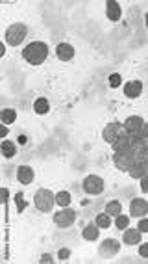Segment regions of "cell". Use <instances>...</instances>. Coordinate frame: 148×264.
<instances>
[{"mask_svg":"<svg viewBox=\"0 0 148 264\" xmlns=\"http://www.w3.org/2000/svg\"><path fill=\"white\" fill-rule=\"evenodd\" d=\"M106 17L109 19L111 23H119L122 17V8L119 2H115V0H107L106 2Z\"/></svg>","mask_w":148,"mask_h":264,"instance_id":"obj_14","label":"cell"},{"mask_svg":"<svg viewBox=\"0 0 148 264\" xmlns=\"http://www.w3.org/2000/svg\"><path fill=\"white\" fill-rule=\"evenodd\" d=\"M82 188H84V192H85L87 195L96 197V195L104 194L106 183H104V179H102V177L87 175V177H84V181H82Z\"/></svg>","mask_w":148,"mask_h":264,"instance_id":"obj_5","label":"cell"},{"mask_svg":"<svg viewBox=\"0 0 148 264\" xmlns=\"http://www.w3.org/2000/svg\"><path fill=\"white\" fill-rule=\"evenodd\" d=\"M15 207H17V214H22L24 209L28 207V203L24 201V194H22V192H17V194H15Z\"/></svg>","mask_w":148,"mask_h":264,"instance_id":"obj_25","label":"cell"},{"mask_svg":"<svg viewBox=\"0 0 148 264\" xmlns=\"http://www.w3.org/2000/svg\"><path fill=\"white\" fill-rule=\"evenodd\" d=\"M82 237H84V240H87V242H95L100 237V227L96 225L95 221H89L87 225L84 227V231H82Z\"/></svg>","mask_w":148,"mask_h":264,"instance_id":"obj_16","label":"cell"},{"mask_svg":"<svg viewBox=\"0 0 148 264\" xmlns=\"http://www.w3.org/2000/svg\"><path fill=\"white\" fill-rule=\"evenodd\" d=\"M34 112L37 115H46L50 112V103L46 97H37L34 101Z\"/></svg>","mask_w":148,"mask_h":264,"instance_id":"obj_18","label":"cell"},{"mask_svg":"<svg viewBox=\"0 0 148 264\" xmlns=\"http://www.w3.org/2000/svg\"><path fill=\"white\" fill-rule=\"evenodd\" d=\"M145 26H147V30H148V11L145 13Z\"/></svg>","mask_w":148,"mask_h":264,"instance_id":"obj_33","label":"cell"},{"mask_svg":"<svg viewBox=\"0 0 148 264\" xmlns=\"http://www.w3.org/2000/svg\"><path fill=\"white\" fill-rule=\"evenodd\" d=\"M141 240H143V233L137 227L135 229L128 227L122 233V244H126V246H137V244H141Z\"/></svg>","mask_w":148,"mask_h":264,"instance_id":"obj_13","label":"cell"},{"mask_svg":"<svg viewBox=\"0 0 148 264\" xmlns=\"http://www.w3.org/2000/svg\"><path fill=\"white\" fill-rule=\"evenodd\" d=\"M106 212L111 216V218H117L119 214H122V203L119 199H111V201L106 205Z\"/></svg>","mask_w":148,"mask_h":264,"instance_id":"obj_23","label":"cell"},{"mask_svg":"<svg viewBox=\"0 0 148 264\" xmlns=\"http://www.w3.org/2000/svg\"><path fill=\"white\" fill-rule=\"evenodd\" d=\"M69 257H70V249H69V247H61L60 251H58V259H60V261H67Z\"/></svg>","mask_w":148,"mask_h":264,"instance_id":"obj_28","label":"cell"},{"mask_svg":"<svg viewBox=\"0 0 148 264\" xmlns=\"http://www.w3.org/2000/svg\"><path fill=\"white\" fill-rule=\"evenodd\" d=\"M131 145V136L128 134V132H124L119 140L115 141L113 145H111V149H113V153H119V151H124V149H128Z\"/></svg>","mask_w":148,"mask_h":264,"instance_id":"obj_19","label":"cell"},{"mask_svg":"<svg viewBox=\"0 0 148 264\" xmlns=\"http://www.w3.org/2000/svg\"><path fill=\"white\" fill-rule=\"evenodd\" d=\"M148 214V201L143 197H133L130 201V216L131 218H143Z\"/></svg>","mask_w":148,"mask_h":264,"instance_id":"obj_9","label":"cell"},{"mask_svg":"<svg viewBox=\"0 0 148 264\" xmlns=\"http://www.w3.org/2000/svg\"><path fill=\"white\" fill-rule=\"evenodd\" d=\"M124 131L128 132L130 136H137V132L141 131V127L145 125V119L141 117V115H130V117H126V121H124Z\"/></svg>","mask_w":148,"mask_h":264,"instance_id":"obj_11","label":"cell"},{"mask_svg":"<svg viewBox=\"0 0 148 264\" xmlns=\"http://www.w3.org/2000/svg\"><path fill=\"white\" fill-rule=\"evenodd\" d=\"M113 164L119 171H130V167L135 164V151L133 147H128L124 151H119V153H113Z\"/></svg>","mask_w":148,"mask_h":264,"instance_id":"obj_4","label":"cell"},{"mask_svg":"<svg viewBox=\"0 0 148 264\" xmlns=\"http://www.w3.org/2000/svg\"><path fill=\"white\" fill-rule=\"evenodd\" d=\"M39 263H54L52 255H48V253H44V255L39 257Z\"/></svg>","mask_w":148,"mask_h":264,"instance_id":"obj_31","label":"cell"},{"mask_svg":"<svg viewBox=\"0 0 148 264\" xmlns=\"http://www.w3.org/2000/svg\"><path fill=\"white\" fill-rule=\"evenodd\" d=\"M34 205L39 212H52V209L56 207V194L48 188H39L34 195Z\"/></svg>","mask_w":148,"mask_h":264,"instance_id":"obj_2","label":"cell"},{"mask_svg":"<svg viewBox=\"0 0 148 264\" xmlns=\"http://www.w3.org/2000/svg\"><path fill=\"white\" fill-rule=\"evenodd\" d=\"M119 251H121V242L117 238H106L104 242L100 244V247H98V253L102 257H106V259L115 257Z\"/></svg>","mask_w":148,"mask_h":264,"instance_id":"obj_8","label":"cell"},{"mask_svg":"<svg viewBox=\"0 0 148 264\" xmlns=\"http://www.w3.org/2000/svg\"><path fill=\"white\" fill-rule=\"evenodd\" d=\"M76 218H78L76 211L70 209V207H65V209H60V211L54 214L52 221L60 229H67V227H72L76 223Z\"/></svg>","mask_w":148,"mask_h":264,"instance_id":"obj_6","label":"cell"},{"mask_svg":"<svg viewBox=\"0 0 148 264\" xmlns=\"http://www.w3.org/2000/svg\"><path fill=\"white\" fill-rule=\"evenodd\" d=\"M56 56H58L60 62H70V60L76 56V51H74V47L70 43H58V47H56Z\"/></svg>","mask_w":148,"mask_h":264,"instance_id":"obj_12","label":"cell"},{"mask_svg":"<svg viewBox=\"0 0 148 264\" xmlns=\"http://www.w3.org/2000/svg\"><path fill=\"white\" fill-rule=\"evenodd\" d=\"M70 201H72V195L70 192L67 190H60V192H56V205L61 207V209H65V207H69Z\"/></svg>","mask_w":148,"mask_h":264,"instance_id":"obj_22","label":"cell"},{"mask_svg":"<svg viewBox=\"0 0 148 264\" xmlns=\"http://www.w3.org/2000/svg\"><path fill=\"white\" fill-rule=\"evenodd\" d=\"M139 257L148 259V244H141L139 246Z\"/></svg>","mask_w":148,"mask_h":264,"instance_id":"obj_30","label":"cell"},{"mask_svg":"<svg viewBox=\"0 0 148 264\" xmlns=\"http://www.w3.org/2000/svg\"><path fill=\"white\" fill-rule=\"evenodd\" d=\"M2 195H4V205L8 203V199H9V190L8 188H2Z\"/></svg>","mask_w":148,"mask_h":264,"instance_id":"obj_32","label":"cell"},{"mask_svg":"<svg viewBox=\"0 0 148 264\" xmlns=\"http://www.w3.org/2000/svg\"><path fill=\"white\" fill-rule=\"evenodd\" d=\"M34 179H35L34 167H30V166H19L17 167V181L22 186L32 185V183H34Z\"/></svg>","mask_w":148,"mask_h":264,"instance_id":"obj_15","label":"cell"},{"mask_svg":"<svg viewBox=\"0 0 148 264\" xmlns=\"http://www.w3.org/2000/svg\"><path fill=\"white\" fill-rule=\"evenodd\" d=\"M139 188L143 194H148V173L143 179H139Z\"/></svg>","mask_w":148,"mask_h":264,"instance_id":"obj_29","label":"cell"},{"mask_svg":"<svg viewBox=\"0 0 148 264\" xmlns=\"http://www.w3.org/2000/svg\"><path fill=\"white\" fill-rule=\"evenodd\" d=\"M137 229H139L143 235H145V233H148V218H145V216H143V218H139V221H137Z\"/></svg>","mask_w":148,"mask_h":264,"instance_id":"obj_27","label":"cell"},{"mask_svg":"<svg viewBox=\"0 0 148 264\" xmlns=\"http://www.w3.org/2000/svg\"><path fill=\"white\" fill-rule=\"evenodd\" d=\"M0 151H2V157L4 158H13L17 155V143L11 140H4L0 143Z\"/></svg>","mask_w":148,"mask_h":264,"instance_id":"obj_17","label":"cell"},{"mask_svg":"<svg viewBox=\"0 0 148 264\" xmlns=\"http://www.w3.org/2000/svg\"><path fill=\"white\" fill-rule=\"evenodd\" d=\"M113 225L119 231L128 229V227H130V216H126V214H119L117 218H113Z\"/></svg>","mask_w":148,"mask_h":264,"instance_id":"obj_24","label":"cell"},{"mask_svg":"<svg viewBox=\"0 0 148 264\" xmlns=\"http://www.w3.org/2000/svg\"><path fill=\"white\" fill-rule=\"evenodd\" d=\"M122 93L124 97L128 99H139L141 93H143V82L141 80H130L122 86Z\"/></svg>","mask_w":148,"mask_h":264,"instance_id":"obj_10","label":"cell"},{"mask_svg":"<svg viewBox=\"0 0 148 264\" xmlns=\"http://www.w3.org/2000/svg\"><path fill=\"white\" fill-rule=\"evenodd\" d=\"M0 119H2L4 125L15 123V121H17V110H15V108H4V110L0 112Z\"/></svg>","mask_w":148,"mask_h":264,"instance_id":"obj_20","label":"cell"},{"mask_svg":"<svg viewBox=\"0 0 148 264\" xmlns=\"http://www.w3.org/2000/svg\"><path fill=\"white\" fill-rule=\"evenodd\" d=\"M50 54V47L44 41H32L22 49V58L30 65H41Z\"/></svg>","mask_w":148,"mask_h":264,"instance_id":"obj_1","label":"cell"},{"mask_svg":"<svg viewBox=\"0 0 148 264\" xmlns=\"http://www.w3.org/2000/svg\"><path fill=\"white\" fill-rule=\"evenodd\" d=\"M95 223L100 229H109V227L113 225V220H111V216H109L107 212H100V214H96Z\"/></svg>","mask_w":148,"mask_h":264,"instance_id":"obj_21","label":"cell"},{"mask_svg":"<svg viewBox=\"0 0 148 264\" xmlns=\"http://www.w3.org/2000/svg\"><path fill=\"white\" fill-rule=\"evenodd\" d=\"M124 132H126L124 131V125L119 123V121H111V123H107L104 129H102V140H104L106 143H109V145H113Z\"/></svg>","mask_w":148,"mask_h":264,"instance_id":"obj_7","label":"cell"},{"mask_svg":"<svg viewBox=\"0 0 148 264\" xmlns=\"http://www.w3.org/2000/svg\"><path fill=\"white\" fill-rule=\"evenodd\" d=\"M107 84H109V88L111 89H119L122 86V77L119 75V73H111L109 79H107Z\"/></svg>","mask_w":148,"mask_h":264,"instance_id":"obj_26","label":"cell"},{"mask_svg":"<svg viewBox=\"0 0 148 264\" xmlns=\"http://www.w3.org/2000/svg\"><path fill=\"white\" fill-rule=\"evenodd\" d=\"M26 35H28V26L24 23H13L6 30L4 39H6V45H9V47H19V45L26 39Z\"/></svg>","mask_w":148,"mask_h":264,"instance_id":"obj_3","label":"cell"}]
</instances>
